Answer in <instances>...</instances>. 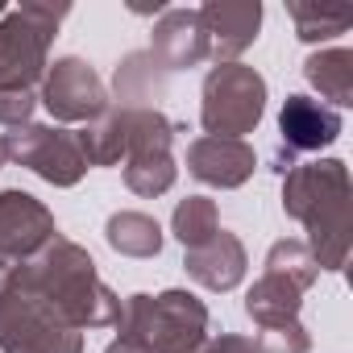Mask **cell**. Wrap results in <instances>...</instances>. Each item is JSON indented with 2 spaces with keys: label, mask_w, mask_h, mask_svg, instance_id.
<instances>
[{
  "label": "cell",
  "mask_w": 353,
  "mask_h": 353,
  "mask_svg": "<svg viewBox=\"0 0 353 353\" xmlns=\"http://www.w3.org/2000/svg\"><path fill=\"white\" fill-rule=\"evenodd\" d=\"M303 79L320 92V100L328 108H349L353 104V50L345 46H328L303 59Z\"/></svg>",
  "instance_id": "obj_17"
},
{
  "label": "cell",
  "mask_w": 353,
  "mask_h": 353,
  "mask_svg": "<svg viewBox=\"0 0 353 353\" xmlns=\"http://www.w3.org/2000/svg\"><path fill=\"white\" fill-rule=\"evenodd\" d=\"M0 166H5V145H0Z\"/></svg>",
  "instance_id": "obj_28"
},
{
  "label": "cell",
  "mask_w": 353,
  "mask_h": 353,
  "mask_svg": "<svg viewBox=\"0 0 353 353\" xmlns=\"http://www.w3.org/2000/svg\"><path fill=\"white\" fill-rule=\"evenodd\" d=\"M299 307H303V291L291 279L270 274V270H262V279H254V287L245 291V316L258 328L291 324V320H299Z\"/></svg>",
  "instance_id": "obj_16"
},
{
  "label": "cell",
  "mask_w": 353,
  "mask_h": 353,
  "mask_svg": "<svg viewBox=\"0 0 353 353\" xmlns=\"http://www.w3.org/2000/svg\"><path fill=\"white\" fill-rule=\"evenodd\" d=\"M196 353H258V345H254V336H241V332H216Z\"/></svg>",
  "instance_id": "obj_26"
},
{
  "label": "cell",
  "mask_w": 353,
  "mask_h": 353,
  "mask_svg": "<svg viewBox=\"0 0 353 353\" xmlns=\"http://www.w3.org/2000/svg\"><path fill=\"white\" fill-rule=\"evenodd\" d=\"M266 117V79L245 63H212L200 88V125L208 137L254 133Z\"/></svg>",
  "instance_id": "obj_5"
},
{
  "label": "cell",
  "mask_w": 353,
  "mask_h": 353,
  "mask_svg": "<svg viewBox=\"0 0 353 353\" xmlns=\"http://www.w3.org/2000/svg\"><path fill=\"white\" fill-rule=\"evenodd\" d=\"M104 353H145V349H141V345H133V341H125V336H117Z\"/></svg>",
  "instance_id": "obj_27"
},
{
  "label": "cell",
  "mask_w": 353,
  "mask_h": 353,
  "mask_svg": "<svg viewBox=\"0 0 353 353\" xmlns=\"http://www.w3.org/2000/svg\"><path fill=\"white\" fill-rule=\"evenodd\" d=\"M254 345H258V353H307V349H312V332H307L299 320H291V324L258 328Z\"/></svg>",
  "instance_id": "obj_24"
},
{
  "label": "cell",
  "mask_w": 353,
  "mask_h": 353,
  "mask_svg": "<svg viewBox=\"0 0 353 353\" xmlns=\"http://www.w3.org/2000/svg\"><path fill=\"white\" fill-rule=\"evenodd\" d=\"M179 179V166L170 154H133L125 158V188L141 200H158L174 188Z\"/></svg>",
  "instance_id": "obj_21"
},
{
  "label": "cell",
  "mask_w": 353,
  "mask_h": 353,
  "mask_svg": "<svg viewBox=\"0 0 353 353\" xmlns=\"http://www.w3.org/2000/svg\"><path fill=\"white\" fill-rule=\"evenodd\" d=\"M216 229H221V208L208 196H188V200L174 204V212H170V233H174V241H179L183 250L204 245Z\"/></svg>",
  "instance_id": "obj_20"
},
{
  "label": "cell",
  "mask_w": 353,
  "mask_h": 353,
  "mask_svg": "<svg viewBox=\"0 0 353 353\" xmlns=\"http://www.w3.org/2000/svg\"><path fill=\"white\" fill-rule=\"evenodd\" d=\"M208 34L212 63H237L262 30V5L258 0H204L196 9Z\"/></svg>",
  "instance_id": "obj_12"
},
{
  "label": "cell",
  "mask_w": 353,
  "mask_h": 353,
  "mask_svg": "<svg viewBox=\"0 0 353 353\" xmlns=\"http://www.w3.org/2000/svg\"><path fill=\"white\" fill-rule=\"evenodd\" d=\"M0 145H5V162L34 170L38 179H46L50 188H75L88 174V158L79 150L75 129L63 125H21L0 133Z\"/></svg>",
  "instance_id": "obj_7"
},
{
  "label": "cell",
  "mask_w": 353,
  "mask_h": 353,
  "mask_svg": "<svg viewBox=\"0 0 353 353\" xmlns=\"http://www.w3.org/2000/svg\"><path fill=\"white\" fill-rule=\"evenodd\" d=\"M341 112L316 96L291 92L279 108V145L287 154H320L341 137Z\"/></svg>",
  "instance_id": "obj_13"
},
{
  "label": "cell",
  "mask_w": 353,
  "mask_h": 353,
  "mask_svg": "<svg viewBox=\"0 0 353 353\" xmlns=\"http://www.w3.org/2000/svg\"><path fill=\"white\" fill-rule=\"evenodd\" d=\"M38 112V92L34 88H0V125L21 129Z\"/></svg>",
  "instance_id": "obj_25"
},
{
  "label": "cell",
  "mask_w": 353,
  "mask_h": 353,
  "mask_svg": "<svg viewBox=\"0 0 353 353\" xmlns=\"http://www.w3.org/2000/svg\"><path fill=\"white\" fill-rule=\"evenodd\" d=\"M75 137H79L88 166H117L125 158V108L108 104L92 125L75 129Z\"/></svg>",
  "instance_id": "obj_19"
},
{
  "label": "cell",
  "mask_w": 353,
  "mask_h": 353,
  "mask_svg": "<svg viewBox=\"0 0 353 353\" xmlns=\"http://www.w3.org/2000/svg\"><path fill=\"white\" fill-rule=\"evenodd\" d=\"M150 54L158 59V67L166 75L208 63L212 50H208V34H204L200 13L196 9H162L154 30H150Z\"/></svg>",
  "instance_id": "obj_10"
},
{
  "label": "cell",
  "mask_w": 353,
  "mask_h": 353,
  "mask_svg": "<svg viewBox=\"0 0 353 353\" xmlns=\"http://www.w3.org/2000/svg\"><path fill=\"white\" fill-rule=\"evenodd\" d=\"M208 307L183 287H166L158 295H129L121 299L117 332L145 353H196L208 341Z\"/></svg>",
  "instance_id": "obj_3"
},
{
  "label": "cell",
  "mask_w": 353,
  "mask_h": 353,
  "mask_svg": "<svg viewBox=\"0 0 353 353\" xmlns=\"http://www.w3.org/2000/svg\"><path fill=\"white\" fill-rule=\"evenodd\" d=\"M54 233H59L54 212L38 196H30L21 188L0 192V266H17V262L34 258Z\"/></svg>",
  "instance_id": "obj_9"
},
{
  "label": "cell",
  "mask_w": 353,
  "mask_h": 353,
  "mask_svg": "<svg viewBox=\"0 0 353 353\" xmlns=\"http://www.w3.org/2000/svg\"><path fill=\"white\" fill-rule=\"evenodd\" d=\"M266 270L291 279L299 291H307V287L320 279V266H316L312 250L303 245V237H279V241L266 250Z\"/></svg>",
  "instance_id": "obj_23"
},
{
  "label": "cell",
  "mask_w": 353,
  "mask_h": 353,
  "mask_svg": "<svg viewBox=\"0 0 353 353\" xmlns=\"http://www.w3.org/2000/svg\"><path fill=\"white\" fill-rule=\"evenodd\" d=\"M104 241L112 254L121 258H158L162 254V225L150 216V212H137V208H121L104 221Z\"/></svg>",
  "instance_id": "obj_18"
},
{
  "label": "cell",
  "mask_w": 353,
  "mask_h": 353,
  "mask_svg": "<svg viewBox=\"0 0 353 353\" xmlns=\"http://www.w3.org/2000/svg\"><path fill=\"white\" fill-rule=\"evenodd\" d=\"M71 5H17L0 17V88H34L50 67V42L59 38Z\"/></svg>",
  "instance_id": "obj_4"
},
{
  "label": "cell",
  "mask_w": 353,
  "mask_h": 353,
  "mask_svg": "<svg viewBox=\"0 0 353 353\" xmlns=\"http://www.w3.org/2000/svg\"><path fill=\"white\" fill-rule=\"evenodd\" d=\"M245 266H250V254H245L241 237L229 233V229H216L204 245L183 250V270L204 291H221V295L233 291L245 279Z\"/></svg>",
  "instance_id": "obj_14"
},
{
  "label": "cell",
  "mask_w": 353,
  "mask_h": 353,
  "mask_svg": "<svg viewBox=\"0 0 353 353\" xmlns=\"http://www.w3.org/2000/svg\"><path fill=\"white\" fill-rule=\"evenodd\" d=\"M287 17L295 26V38L307 42V46L312 42H332V38L349 34V26H353L349 9H324V5H307V0H291Z\"/></svg>",
  "instance_id": "obj_22"
},
{
  "label": "cell",
  "mask_w": 353,
  "mask_h": 353,
  "mask_svg": "<svg viewBox=\"0 0 353 353\" xmlns=\"http://www.w3.org/2000/svg\"><path fill=\"white\" fill-rule=\"evenodd\" d=\"M349 204L353 183L341 158L295 162L283 174V212L307 229L303 245L328 274H341L349 262Z\"/></svg>",
  "instance_id": "obj_2"
},
{
  "label": "cell",
  "mask_w": 353,
  "mask_h": 353,
  "mask_svg": "<svg viewBox=\"0 0 353 353\" xmlns=\"http://www.w3.org/2000/svg\"><path fill=\"white\" fill-rule=\"evenodd\" d=\"M38 104H46V112L63 125H92L108 108V88L88 59L63 54L46 67L38 83Z\"/></svg>",
  "instance_id": "obj_8"
},
{
  "label": "cell",
  "mask_w": 353,
  "mask_h": 353,
  "mask_svg": "<svg viewBox=\"0 0 353 353\" xmlns=\"http://www.w3.org/2000/svg\"><path fill=\"white\" fill-rule=\"evenodd\" d=\"M13 287L75 332L117 328L121 320V295L100 279L96 258L63 233H54L34 258L13 266Z\"/></svg>",
  "instance_id": "obj_1"
},
{
  "label": "cell",
  "mask_w": 353,
  "mask_h": 353,
  "mask_svg": "<svg viewBox=\"0 0 353 353\" xmlns=\"http://www.w3.org/2000/svg\"><path fill=\"white\" fill-rule=\"evenodd\" d=\"M0 353H83V332L59 324L13 287V266H0Z\"/></svg>",
  "instance_id": "obj_6"
},
{
  "label": "cell",
  "mask_w": 353,
  "mask_h": 353,
  "mask_svg": "<svg viewBox=\"0 0 353 353\" xmlns=\"http://www.w3.org/2000/svg\"><path fill=\"white\" fill-rule=\"evenodd\" d=\"M166 96V71L158 67V59L150 50H133L117 63L112 75V100L121 108H158V100Z\"/></svg>",
  "instance_id": "obj_15"
},
{
  "label": "cell",
  "mask_w": 353,
  "mask_h": 353,
  "mask_svg": "<svg viewBox=\"0 0 353 353\" xmlns=\"http://www.w3.org/2000/svg\"><path fill=\"white\" fill-rule=\"evenodd\" d=\"M0 17H5V5H0Z\"/></svg>",
  "instance_id": "obj_29"
},
{
  "label": "cell",
  "mask_w": 353,
  "mask_h": 353,
  "mask_svg": "<svg viewBox=\"0 0 353 353\" xmlns=\"http://www.w3.org/2000/svg\"><path fill=\"white\" fill-rule=\"evenodd\" d=\"M254 166H258V154L250 141H237V137H196L188 145V174L204 188H221V192H233V188H245L254 179Z\"/></svg>",
  "instance_id": "obj_11"
}]
</instances>
